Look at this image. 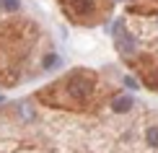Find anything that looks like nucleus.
I'll return each mask as SVG.
<instances>
[{
	"instance_id": "nucleus-1",
	"label": "nucleus",
	"mask_w": 158,
	"mask_h": 153,
	"mask_svg": "<svg viewBox=\"0 0 158 153\" xmlns=\"http://www.w3.org/2000/svg\"><path fill=\"white\" fill-rule=\"evenodd\" d=\"M70 94H75V96H88V94H91V83L83 81L81 75L73 78V81H70Z\"/></svg>"
},
{
	"instance_id": "nucleus-2",
	"label": "nucleus",
	"mask_w": 158,
	"mask_h": 153,
	"mask_svg": "<svg viewBox=\"0 0 158 153\" xmlns=\"http://www.w3.org/2000/svg\"><path fill=\"white\" fill-rule=\"evenodd\" d=\"M130 106H132V96H130V94H124V96H117L114 101H111V109H114V112H127Z\"/></svg>"
},
{
	"instance_id": "nucleus-3",
	"label": "nucleus",
	"mask_w": 158,
	"mask_h": 153,
	"mask_svg": "<svg viewBox=\"0 0 158 153\" xmlns=\"http://www.w3.org/2000/svg\"><path fill=\"white\" fill-rule=\"evenodd\" d=\"M117 42H119V47L122 49H127V52H132V39H130V36H117Z\"/></svg>"
},
{
	"instance_id": "nucleus-4",
	"label": "nucleus",
	"mask_w": 158,
	"mask_h": 153,
	"mask_svg": "<svg viewBox=\"0 0 158 153\" xmlns=\"http://www.w3.org/2000/svg\"><path fill=\"white\" fill-rule=\"evenodd\" d=\"M0 5L5 11H18V0H0Z\"/></svg>"
},
{
	"instance_id": "nucleus-5",
	"label": "nucleus",
	"mask_w": 158,
	"mask_h": 153,
	"mask_svg": "<svg viewBox=\"0 0 158 153\" xmlns=\"http://www.w3.org/2000/svg\"><path fill=\"white\" fill-rule=\"evenodd\" d=\"M148 143H150V145H158V127L148 130Z\"/></svg>"
}]
</instances>
